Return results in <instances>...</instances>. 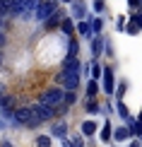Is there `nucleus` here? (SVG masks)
Segmentation results:
<instances>
[{
	"label": "nucleus",
	"mask_w": 142,
	"mask_h": 147,
	"mask_svg": "<svg viewBox=\"0 0 142 147\" xmlns=\"http://www.w3.org/2000/svg\"><path fill=\"white\" fill-rule=\"evenodd\" d=\"M63 87H58V84H51V87H46L44 92L39 94V99L36 101H41V104H46V106H51V109H58L60 104H63Z\"/></svg>",
	"instance_id": "1"
},
{
	"label": "nucleus",
	"mask_w": 142,
	"mask_h": 147,
	"mask_svg": "<svg viewBox=\"0 0 142 147\" xmlns=\"http://www.w3.org/2000/svg\"><path fill=\"white\" fill-rule=\"evenodd\" d=\"M101 89H104V94L106 96H113V92H116V84H118V80H116V72L111 65H104V75H101Z\"/></svg>",
	"instance_id": "2"
},
{
	"label": "nucleus",
	"mask_w": 142,
	"mask_h": 147,
	"mask_svg": "<svg viewBox=\"0 0 142 147\" xmlns=\"http://www.w3.org/2000/svg\"><path fill=\"white\" fill-rule=\"evenodd\" d=\"M55 84L63 87V92H77V87L82 84V75H63V72H58Z\"/></svg>",
	"instance_id": "3"
},
{
	"label": "nucleus",
	"mask_w": 142,
	"mask_h": 147,
	"mask_svg": "<svg viewBox=\"0 0 142 147\" xmlns=\"http://www.w3.org/2000/svg\"><path fill=\"white\" fill-rule=\"evenodd\" d=\"M29 109L34 111V116H39V118H41V123H48V121H58V118H55V109L46 106V104H41V101H34Z\"/></svg>",
	"instance_id": "4"
},
{
	"label": "nucleus",
	"mask_w": 142,
	"mask_h": 147,
	"mask_svg": "<svg viewBox=\"0 0 142 147\" xmlns=\"http://www.w3.org/2000/svg\"><path fill=\"white\" fill-rule=\"evenodd\" d=\"M60 72H63V75H82V60L72 58V56L63 58V63H60Z\"/></svg>",
	"instance_id": "5"
},
{
	"label": "nucleus",
	"mask_w": 142,
	"mask_h": 147,
	"mask_svg": "<svg viewBox=\"0 0 142 147\" xmlns=\"http://www.w3.org/2000/svg\"><path fill=\"white\" fill-rule=\"evenodd\" d=\"M32 118H34V113H32L29 106H17L15 109V123H12V125H15V128H27V123Z\"/></svg>",
	"instance_id": "6"
},
{
	"label": "nucleus",
	"mask_w": 142,
	"mask_h": 147,
	"mask_svg": "<svg viewBox=\"0 0 142 147\" xmlns=\"http://www.w3.org/2000/svg\"><path fill=\"white\" fill-rule=\"evenodd\" d=\"M87 3L84 0H72V5H70V17L75 22H82V20H87Z\"/></svg>",
	"instance_id": "7"
},
{
	"label": "nucleus",
	"mask_w": 142,
	"mask_h": 147,
	"mask_svg": "<svg viewBox=\"0 0 142 147\" xmlns=\"http://www.w3.org/2000/svg\"><path fill=\"white\" fill-rule=\"evenodd\" d=\"M55 10H58V5H53V3H46V0H44V3L39 5V10H36L34 20H36V22H46L51 15H55Z\"/></svg>",
	"instance_id": "8"
},
{
	"label": "nucleus",
	"mask_w": 142,
	"mask_h": 147,
	"mask_svg": "<svg viewBox=\"0 0 142 147\" xmlns=\"http://www.w3.org/2000/svg\"><path fill=\"white\" fill-rule=\"evenodd\" d=\"M99 140H101V142H106V145L113 142V121L106 118L101 125H99Z\"/></svg>",
	"instance_id": "9"
},
{
	"label": "nucleus",
	"mask_w": 142,
	"mask_h": 147,
	"mask_svg": "<svg viewBox=\"0 0 142 147\" xmlns=\"http://www.w3.org/2000/svg\"><path fill=\"white\" fill-rule=\"evenodd\" d=\"M89 53H92V60H99V56H104V36H92L89 39Z\"/></svg>",
	"instance_id": "10"
},
{
	"label": "nucleus",
	"mask_w": 142,
	"mask_h": 147,
	"mask_svg": "<svg viewBox=\"0 0 142 147\" xmlns=\"http://www.w3.org/2000/svg\"><path fill=\"white\" fill-rule=\"evenodd\" d=\"M79 133H82V135H84V140L94 138L96 133H99V121H92V118L82 121V123H79Z\"/></svg>",
	"instance_id": "11"
},
{
	"label": "nucleus",
	"mask_w": 142,
	"mask_h": 147,
	"mask_svg": "<svg viewBox=\"0 0 142 147\" xmlns=\"http://www.w3.org/2000/svg\"><path fill=\"white\" fill-rule=\"evenodd\" d=\"M48 135L55 138V140H65V138H67V121H53L51 133H48Z\"/></svg>",
	"instance_id": "12"
},
{
	"label": "nucleus",
	"mask_w": 142,
	"mask_h": 147,
	"mask_svg": "<svg viewBox=\"0 0 142 147\" xmlns=\"http://www.w3.org/2000/svg\"><path fill=\"white\" fill-rule=\"evenodd\" d=\"M133 135L125 125H113V142L116 145H123V142H130Z\"/></svg>",
	"instance_id": "13"
},
{
	"label": "nucleus",
	"mask_w": 142,
	"mask_h": 147,
	"mask_svg": "<svg viewBox=\"0 0 142 147\" xmlns=\"http://www.w3.org/2000/svg\"><path fill=\"white\" fill-rule=\"evenodd\" d=\"M63 17H65L63 12L55 10V15H51V17L44 22V29H46V32H55V29H60V22H63Z\"/></svg>",
	"instance_id": "14"
},
{
	"label": "nucleus",
	"mask_w": 142,
	"mask_h": 147,
	"mask_svg": "<svg viewBox=\"0 0 142 147\" xmlns=\"http://www.w3.org/2000/svg\"><path fill=\"white\" fill-rule=\"evenodd\" d=\"M87 22H89V29H92V36H99L104 29V17H94V15H87Z\"/></svg>",
	"instance_id": "15"
},
{
	"label": "nucleus",
	"mask_w": 142,
	"mask_h": 147,
	"mask_svg": "<svg viewBox=\"0 0 142 147\" xmlns=\"http://www.w3.org/2000/svg\"><path fill=\"white\" fill-rule=\"evenodd\" d=\"M60 32H63L67 39H70V36H75V20H72L70 15L63 17V22H60Z\"/></svg>",
	"instance_id": "16"
},
{
	"label": "nucleus",
	"mask_w": 142,
	"mask_h": 147,
	"mask_svg": "<svg viewBox=\"0 0 142 147\" xmlns=\"http://www.w3.org/2000/svg\"><path fill=\"white\" fill-rule=\"evenodd\" d=\"M65 53H67V56H72V58H79V41H77V36H70V39H67ZM67 56H65V58H67Z\"/></svg>",
	"instance_id": "17"
},
{
	"label": "nucleus",
	"mask_w": 142,
	"mask_h": 147,
	"mask_svg": "<svg viewBox=\"0 0 142 147\" xmlns=\"http://www.w3.org/2000/svg\"><path fill=\"white\" fill-rule=\"evenodd\" d=\"M99 89H101V84H99L96 80H87V89H84V96H87V99H96Z\"/></svg>",
	"instance_id": "18"
},
{
	"label": "nucleus",
	"mask_w": 142,
	"mask_h": 147,
	"mask_svg": "<svg viewBox=\"0 0 142 147\" xmlns=\"http://www.w3.org/2000/svg\"><path fill=\"white\" fill-rule=\"evenodd\" d=\"M101 75H104V65L99 63V60H92V65H89V80H101Z\"/></svg>",
	"instance_id": "19"
},
{
	"label": "nucleus",
	"mask_w": 142,
	"mask_h": 147,
	"mask_svg": "<svg viewBox=\"0 0 142 147\" xmlns=\"http://www.w3.org/2000/svg\"><path fill=\"white\" fill-rule=\"evenodd\" d=\"M84 111H87V116H99L101 113V106H99L96 99H87L84 101Z\"/></svg>",
	"instance_id": "20"
},
{
	"label": "nucleus",
	"mask_w": 142,
	"mask_h": 147,
	"mask_svg": "<svg viewBox=\"0 0 142 147\" xmlns=\"http://www.w3.org/2000/svg\"><path fill=\"white\" fill-rule=\"evenodd\" d=\"M128 80H118V84H116V92H113V96H116V101H123V96H125V92H128Z\"/></svg>",
	"instance_id": "21"
},
{
	"label": "nucleus",
	"mask_w": 142,
	"mask_h": 147,
	"mask_svg": "<svg viewBox=\"0 0 142 147\" xmlns=\"http://www.w3.org/2000/svg\"><path fill=\"white\" fill-rule=\"evenodd\" d=\"M75 29L79 36H87V39H92V29H89V22L82 20V22H75Z\"/></svg>",
	"instance_id": "22"
},
{
	"label": "nucleus",
	"mask_w": 142,
	"mask_h": 147,
	"mask_svg": "<svg viewBox=\"0 0 142 147\" xmlns=\"http://www.w3.org/2000/svg\"><path fill=\"white\" fill-rule=\"evenodd\" d=\"M34 145H36V147H53V138L46 135V133H41V135H36Z\"/></svg>",
	"instance_id": "23"
},
{
	"label": "nucleus",
	"mask_w": 142,
	"mask_h": 147,
	"mask_svg": "<svg viewBox=\"0 0 142 147\" xmlns=\"http://www.w3.org/2000/svg\"><path fill=\"white\" fill-rule=\"evenodd\" d=\"M142 32V29L137 27V22L133 20V17H128V22H125V34H130V36H137Z\"/></svg>",
	"instance_id": "24"
},
{
	"label": "nucleus",
	"mask_w": 142,
	"mask_h": 147,
	"mask_svg": "<svg viewBox=\"0 0 142 147\" xmlns=\"http://www.w3.org/2000/svg\"><path fill=\"white\" fill-rule=\"evenodd\" d=\"M116 113H118L123 121H128V118H130V111H128L125 101H116Z\"/></svg>",
	"instance_id": "25"
},
{
	"label": "nucleus",
	"mask_w": 142,
	"mask_h": 147,
	"mask_svg": "<svg viewBox=\"0 0 142 147\" xmlns=\"http://www.w3.org/2000/svg\"><path fill=\"white\" fill-rule=\"evenodd\" d=\"M15 109V96H10V94H0V111L3 109Z\"/></svg>",
	"instance_id": "26"
},
{
	"label": "nucleus",
	"mask_w": 142,
	"mask_h": 147,
	"mask_svg": "<svg viewBox=\"0 0 142 147\" xmlns=\"http://www.w3.org/2000/svg\"><path fill=\"white\" fill-rule=\"evenodd\" d=\"M63 104L67 109L75 106V104H77V92H65V94H63Z\"/></svg>",
	"instance_id": "27"
},
{
	"label": "nucleus",
	"mask_w": 142,
	"mask_h": 147,
	"mask_svg": "<svg viewBox=\"0 0 142 147\" xmlns=\"http://www.w3.org/2000/svg\"><path fill=\"white\" fill-rule=\"evenodd\" d=\"M67 140H70V145H72V147H84V142H87L82 133H75V135H72V138H67Z\"/></svg>",
	"instance_id": "28"
},
{
	"label": "nucleus",
	"mask_w": 142,
	"mask_h": 147,
	"mask_svg": "<svg viewBox=\"0 0 142 147\" xmlns=\"http://www.w3.org/2000/svg\"><path fill=\"white\" fill-rule=\"evenodd\" d=\"M104 56L106 58H113V46H111V39L104 36Z\"/></svg>",
	"instance_id": "29"
},
{
	"label": "nucleus",
	"mask_w": 142,
	"mask_h": 147,
	"mask_svg": "<svg viewBox=\"0 0 142 147\" xmlns=\"http://www.w3.org/2000/svg\"><path fill=\"white\" fill-rule=\"evenodd\" d=\"M140 5H142V0H128V10H130V15L140 12Z\"/></svg>",
	"instance_id": "30"
},
{
	"label": "nucleus",
	"mask_w": 142,
	"mask_h": 147,
	"mask_svg": "<svg viewBox=\"0 0 142 147\" xmlns=\"http://www.w3.org/2000/svg\"><path fill=\"white\" fill-rule=\"evenodd\" d=\"M104 10H106V3H104V0H94V12H96V17H101Z\"/></svg>",
	"instance_id": "31"
},
{
	"label": "nucleus",
	"mask_w": 142,
	"mask_h": 147,
	"mask_svg": "<svg viewBox=\"0 0 142 147\" xmlns=\"http://www.w3.org/2000/svg\"><path fill=\"white\" fill-rule=\"evenodd\" d=\"M116 22H118V24H116V29H118V32H125V22H128V17H125V15H120Z\"/></svg>",
	"instance_id": "32"
},
{
	"label": "nucleus",
	"mask_w": 142,
	"mask_h": 147,
	"mask_svg": "<svg viewBox=\"0 0 142 147\" xmlns=\"http://www.w3.org/2000/svg\"><path fill=\"white\" fill-rule=\"evenodd\" d=\"M130 17H133L135 22H137V27L142 29V10H140V12H135V15H130Z\"/></svg>",
	"instance_id": "33"
},
{
	"label": "nucleus",
	"mask_w": 142,
	"mask_h": 147,
	"mask_svg": "<svg viewBox=\"0 0 142 147\" xmlns=\"http://www.w3.org/2000/svg\"><path fill=\"white\" fill-rule=\"evenodd\" d=\"M128 147H142V142H140V140H135V138H133L130 142H128Z\"/></svg>",
	"instance_id": "34"
},
{
	"label": "nucleus",
	"mask_w": 142,
	"mask_h": 147,
	"mask_svg": "<svg viewBox=\"0 0 142 147\" xmlns=\"http://www.w3.org/2000/svg\"><path fill=\"white\" fill-rule=\"evenodd\" d=\"M5 128H7V123H5V118L0 116V130H5Z\"/></svg>",
	"instance_id": "35"
},
{
	"label": "nucleus",
	"mask_w": 142,
	"mask_h": 147,
	"mask_svg": "<svg viewBox=\"0 0 142 147\" xmlns=\"http://www.w3.org/2000/svg\"><path fill=\"white\" fill-rule=\"evenodd\" d=\"M0 147H12V142H10V140H3V142H0Z\"/></svg>",
	"instance_id": "36"
},
{
	"label": "nucleus",
	"mask_w": 142,
	"mask_h": 147,
	"mask_svg": "<svg viewBox=\"0 0 142 147\" xmlns=\"http://www.w3.org/2000/svg\"><path fill=\"white\" fill-rule=\"evenodd\" d=\"M135 118H137V123H140V125H142V111H140V113H137V116H135Z\"/></svg>",
	"instance_id": "37"
},
{
	"label": "nucleus",
	"mask_w": 142,
	"mask_h": 147,
	"mask_svg": "<svg viewBox=\"0 0 142 147\" xmlns=\"http://www.w3.org/2000/svg\"><path fill=\"white\" fill-rule=\"evenodd\" d=\"M46 3H53V5H60V0H46Z\"/></svg>",
	"instance_id": "38"
},
{
	"label": "nucleus",
	"mask_w": 142,
	"mask_h": 147,
	"mask_svg": "<svg viewBox=\"0 0 142 147\" xmlns=\"http://www.w3.org/2000/svg\"><path fill=\"white\" fill-rule=\"evenodd\" d=\"M60 3H63V5H72V0H60Z\"/></svg>",
	"instance_id": "39"
},
{
	"label": "nucleus",
	"mask_w": 142,
	"mask_h": 147,
	"mask_svg": "<svg viewBox=\"0 0 142 147\" xmlns=\"http://www.w3.org/2000/svg\"><path fill=\"white\" fill-rule=\"evenodd\" d=\"M0 65H3V53H0Z\"/></svg>",
	"instance_id": "40"
},
{
	"label": "nucleus",
	"mask_w": 142,
	"mask_h": 147,
	"mask_svg": "<svg viewBox=\"0 0 142 147\" xmlns=\"http://www.w3.org/2000/svg\"><path fill=\"white\" fill-rule=\"evenodd\" d=\"M111 147H118V145H111Z\"/></svg>",
	"instance_id": "41"
},
{
	"label": "nucleus",
	"mask_w": 142,
	"mask_h": 147,
	"mask_svg": "<svg viewBox=\"0 0 142 147\" xmlns=\"http://www.w3.org/2000/svg\"><path fill=\"white\" fill-rule=\"evenodd\" d=\"M140 10H142V5H140Z\"/></svg>",
	"instance_id": "42"
}]
</instances>
